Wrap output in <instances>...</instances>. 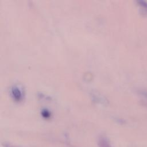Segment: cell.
<instances>
[{"label":"cell","instance_id":"obj_1","mask_svg":"<svg viewBox=\"0 0 147 147\" xmlns=\"http://www.w3.org/2000/svg\"><path fill=\"white\" fill-rule=\"evenodd\" d=\"M99 147H111L109 141L105 137H101L98 141Z\"/></svg>","mask_w":147,"mask_h":147},{"label":"cell","instance_id":"obj_2","mask_svg":"<svg viewBox=\"0 0 147 147\" xmlns=\"http://www.w3.org/2000/svg\"><path fill=\"white\" fill-rule=\"evenodd\" d=\"M137 2L144 9H145L146 10H147V2L146 1H143V0H140V1H138Z\"/></svg>","mask_w":147,"mask_h":147}]
</instances>
